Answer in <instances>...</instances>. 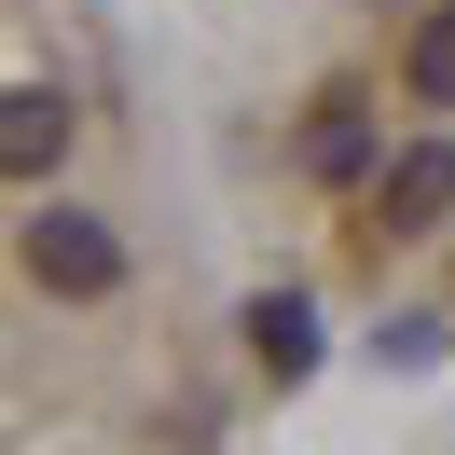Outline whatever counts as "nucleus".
<instances>
[{"instance_id":"nucleus-1","label":"nucleus","mask_w":455,"mask_h":455,"mask_svg":"<svg viewBox=\"0 0 455 455\" xmlns=\"http://www.w3.org/2000/svg\"><path fill=\"white\" fill-rule=\"evenodd\" d=\"M28 276L56 290V304H97V290H124V235L97 221V207H42L28 221Z\"/></svg>"},{"instance_id":"nucleus-2","label":"nucleus","mask_w":455,"mask_h":455,"mask_svg":"<svg viewBox=\"0 0 455 455\" xmlns=\"http://www.w3.org/2000/svg\"><path fill=\"white\" fill-rule=\"evenodd\" d=\"M455 221V139H414L400 166H372V235H442Z\"/></svg>"},{"instance_id":"nucleus-3","label":"nucleus","mask_w":455,"mask_h":455,"mask_svg":"<svg viewBox=\"0 0 455 455\" xmlns=\"http://www.w3.org/2000/svg\"><path fill=\"white\" fill-rule=\"evenodd\" d=\"M56 152H69V97L56 84H14V97H0V166H14V180H56Z\"/></svg>"},{"instance_id":"nucleus-4","label":"nucleus","mask_w":455,"mask_h":455,"mask_svg":"<svg viewBox=\"0 0 455 455\" xmlns=\"http://www.w3.org/2000/svg\"><path fill=\"white\" fill-rule=\"evenodd\" d=\"M249 359L276 372V387H304V372H317V317L290 304V290H262V304H249Z\"/></svg>"},{"instance_id":"nucleus-5","label":"nucleus","mask_w":455,"mask_h":455,"mask_svg":"<svg viewBox=\"0 0 455 455\" xmlns=\"http://www.w3.org/2000/svg\"><path fill=\"white\" fill-rule=\"evenodd\" d=\"M359 166H372L359 97H317V111H304V180H359Z\"/></svg>"},{"instance_id":"nucleus-6","label":"nucleus","mask_w":455,"mask_h":455,"mask_svg":"<svg viewBox=\"0 0 455 455\" xmlns=\"http://www.w3.org/2000/svg\"><path fill=\"white\" fill-rule=\"evenodd\" d=\"M400 97H427V111H455V14H427V28L400 42Z\"/></svg>"}]
</instances>
